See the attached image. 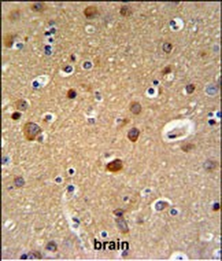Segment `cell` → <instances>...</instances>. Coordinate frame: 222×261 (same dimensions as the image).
<instances>
[{
  "label": "cell",
  "mask_w": 222,
  "mask_h": 261,
  "mask_svg": "<svg viewBox=\"0 0 222 261\" xmlns=\"http://www.w3.org/2000/svg\"><path fill=\"white\" fill-rule=\"evenodd\" d=\"M116 224L118 228H119V230L122 233H126L129 231V228L128 227V225L126 223L125 220L122 217H119V219H116Z\"/></svg>",
  "instance_id": "cell-8"
},
{
  "label": "cell",
  "mask_w": 222,
  "mask_h": 261,
  "mask_svg": "<svg viewBox=\"0 0 222 261\" xmlns=\"http://www.w3.org/2000/svg\"><path fill=\"white\" fill-rule=\"evenodd\" d=\"M195 148V145L193 144V143H186V144H184L181 147V149L185 152H190L192 150H194Z\"/></svg>",
  "instance_id": "cell-14"
},
{
  "label": "cell",
  "mask_w": 222,
  "mask_h": 261,
  "mask_svg": "<svg viewBox=\"0 0 222 261\" xmlns=\"http://www.w3.org/2000/svg\"><path fill=\"white\" fill-rule=\"evenodd\" d=\"M140 135V130L137 128H132L128 132V138L131 142L136 143Z\"/></svg>",
  "instance_id": "cell-3"
},
{
  "label": "cell",
  "mask_w": 222,
  "mask_h": 261,
  "mask_svg": "<svg viewBox=\"0 0 222 261\" xmlns=\"http://www.w3.org/2000/svg\"><path fill=\"white\" fill-rule=\"evenodd\" d=\"M14 41V35L12 33H5L3 36V44L6 48H11Z\"/></svg>",
  "instance_id": "cell-5"
},
{
  "label": "cell",
  "mask_w": 222,
  "mask_h": 261,
  "mask_svg": "<svg viewBox=\"0 0 222 261\" xmlns=\"http://www.w3.org/2000/svg\"><path fill=\"white\" fill-rule=\"evenodd\" d=\"M130 111L134 115H139L142 111V105L137 101H132L129 106Z\"/></svg>",
  "instance_id": "cell-6"
},
{
  "label": "cell",
  "mask_w": 222,
  "mask_h": 261,
  "mask_svg": "<svg viewBox=\"0 0 222 261\" xmlns=\"http://www.w3.org/2000/svg\"><path fill=\"white\" fill-rule=\"evenodd\" d=\"M14 105H15V108H17L18 110H19V111H25V110H26L27 108H28V104L25 99H19L15 101Z\"/></svg>",
  "instance_id": "cell-7"
},
{
  "label": "cell",
  "mask_w": 222,
  "mask_h": 261,
  "mask_svg": "<svg viewBox=\"0 0 222 261\" xmlns=\"http://www.w3.org/2000/svg\"><path fill=\"white\" fill-rule=\"evenodd\" d=\"M22 117V113H19V112L18 111H16V112H14L13 113H12L11 115V119H13V120H18L19 119H20V117Z\"/></svg>",
  "instance_id": "cell-18"
},
{
  "label": "cell",
  "mask_w": 222,
  "mask_h": 261,
  "mask_svg": "<svg viewBox=\"0 0 222 261\" xmlns=\"http://www.w3.org/2000/svg\"><path fill=\"white\" fill-rule=\"evenodd\" d=\"M162 49H163V51L165 52V53L169 54L171 52V49H172V45L169 43H164L163 47H162Z\"/></svg>",
  "instance_id": "cell-17"
},
{
  "label": "cell",
  "mask_w": 222,
  "mask_h": 261,
  "mask_svg": "<svg viewBox=\"0 0 222 261\" xmlns=\"http://www.w3.org/2000/svg\"><path fill=\"white\" fill-rule=\"evenodd\" d=\"M195 86L193 84H189L188 86L186 87V92L189 94H192L193 92L195 91Z\"/></svg>",
  "instance_id": "cell-19"
},
{
  "label": "cell",
  "mask_w": 222,
  "mask_h": 261,
  "mask_svg": "<svg viewBox=\"0 0 222 261\" xmlns=\"http://www.w3.org/2000/svg\"><path fill=\"white\" fill-rule=\"evenodd\" d=\"M218 165V163L216 160H207L203 164V168L205 169L206 171L208 172H212L215 169L217 168Z\"/></svg>",
  "instance_id": "cell-10"
},
{
  "label": "cell",
  "mask_w": 222,
  "mask_h": 261,
  "mask_svg": "<svg viewBox=\"0 0 222 261\" xmlns=\"http://www.w3.org/2000/svg\"><path fill=\"white\" fill-rule=\"evenodd\" d=\"M14 184L16 187L20 188L22 186H24L25 184V180L22 176H17L14 178Z\"/></svg>",
  "instance_id": "cell-13"
},
{
  "label": "cell",
  "mask_w": 222,
  "mask_h": 261,
  "mask_svg": "<svg viewBox=\"0 0 222 261\" xmlns=\"http://www.w3.org/2000/svg\"><path fill=\"white\" fill-rule=\"evenodd\" d=\"M98 9L95 5H90L84 10V14L86 18H93L98 14Z\"/></svg>",
  "instance_id": "cell-4"
},
{
  "label": "cell",
  "mask_w": 222,
  "mask_h": 261,
  "mask_svg": "<svg viewBox=\"0 0 222 261\" xmlns=\"http://www.w3.org/2000/svg\"><path fill=\"white\" fill-rule=\"evenodd\" d=\"M46 249H47L48 251H53V252H55V251H57V246L55 242L52 241V242H48L47 245H46Z\"/></svg>",
  "instance_id": "cell-15"
},
{
  "label": "cell",
  "mask_w": 222,
  "mask_h": 261,
  "mask_svg": "<svg viewBox=\"0 0 222 261\" xmlns=\"http://www.w3.org/2000/svg\"><path fill=\"white\" fill-rule=\"evenodd\" d=\"M161 72H162V74L163 75H167V74H169V73H171V66H165V67L164 68L163 70H162Z\"/></svg>",
  "instance_id": "cell-20"
},
{
  "label": "cell",
  "mask_w": 222,
  "mask_h": 261,
  "mask_svg": "<svg viewBox=\"0 0 222 261\" xmlns=\"http://www.w3.org/2000/svg\"><path fill=\"white\" fill-rule=\"evenodd\" d=\"M113 213H114L115 215L118 216H122V214L124 213V211H122V210H121V209H118V210H115Z\"/></svg>",
  "instance_id": "cell-21"
},
{
  "label": "cell",
  "mask_w": 222,
  "mask_h": 261,
  "mask_svg": "<svg viewBox=\"0 0 222 261\" xmlns=\"http://www.w3.org/2000/svg\"><path fill=\"white\" fill-rule=\"evenodd\" d=\"M76 96H77L76 91H75V90H74L73 88L69 89V90H68V92H67V98H68V99H75V97H76Z\"/></svg>",
  "instance_id": "cell-16"
},
{
  "label": "cell",
  "mask_w": 222,
  "mask_h": 261,
  "mask_svg": "<svg viewBox=\"0 0 222 261\" xmlns=\"http://www.w3.org/2000/svg\"><path fill=\"white\" fill-rule=\"evenodd\" d=\"M42 132V129L37 123L33 122H27L25 123L23 128V133L25 138L28 141H34L37 137Z\"/></svg>",
  "instance_id": "cell-1"
},
{
  "label": "cell",
  "mask_w": 222,
  "mask_h": 261,
  "mask_svg": "<svg viewBox=\"0 0 222 261\" xmlns=\"http://www.w3.org/2000/svg\"><path fill=\"white\" fill-rule=\"evenodd\" d=\"M106 168H107V171L111 172V173H119L123 169V162L121 159H115V160L110 162L109 164H107Z\"/></svg>",
  "instance_id": "cell-2"
},
{
  "label": "cell",
  "mask_w": 222,
  "mask_h": 261,
  "mask_svg": "<svg viewBox=\"0 0 222 261\" xmlns=\"http://www.w3.org/2000/svg\"><path fill=\"white\" fill-rule=\"evenodd\" d=\"M46 7V4L43 2H37L31 4L30 8L31 10L34 12H41L43 11Z\"/></svg>",
  "instance_id": "cell-9"
},
{
  "label": "cell",
  "mask_w": 222,
  "mask_h": 261,
  "mask_svg": "<svg viewBox=\"0 0 222 261\" xmlns=\"http://www.w3.org/2000/svg\"><path fill=\"white\" fill-rule=\"evenodd\" d=\"M19 17H20V10L19 9H14V10H11L9 12L8 19L10 21L14 22L17 20Z\"/></svg>",
  "instance_id": "cell-11"
},
{
  "label": "cell",
  "mask_w": 222,
  "mask_h": 261,
  "mask_svg": "<svg viewBox=\"0 0 222 261\" xmlns=\"http://www.w3.org/2000/svg\"><path fill=\"white\" fill-rule=\"evenodd\" d=\"M132 14V10L129 5H123L120 8V14L123 17H129Z\"/></svg>",
  "instance_id": "cell-12"
}]
</instances>
